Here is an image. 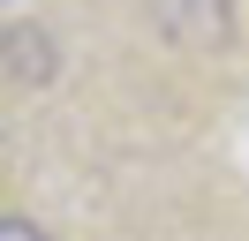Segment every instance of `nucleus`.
Returning <instances> with one entry per match:
<instances>
[{"label": "nucleus", "instance_id": "nucleus-1", "mask_svg": "<svg viewBox=\"0 0 249 241\" xmlns=\"http://www.w3.org/2000/svg\"><path fill=\"white\" fill-rule=\"evenodd\" d=\"M151 23L174 45H189V53H212V45L234 38V8L227 0H151Z\"/></svg>", "mask_w": 249, "mask_h": 241}, {"label": "nucleus", "instance_id": "nucleus-2", "mask_svg": "<svg viewBox=\"0 0 249 241\" xmlns=\"http://www.w3.org/2000/svg\"><path fill=\"white\" fill-rule=\"evenodd\" d=\"M0 241H46V234H38L31 219H8V226H0Z\"/></svg>", "mask_w": 249, "mask_h": 241}]
</instances>
